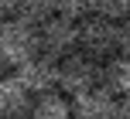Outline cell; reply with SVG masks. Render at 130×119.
Segmentation results:
<instances>
[{"label": "cell", "instance_id": "11", "mask_svg": "<svg viewBox=\"0 0 130 119\" xmlns=\"http://www.w3.org/2000/svg\"><path fill=\"white\" fill-rule=\"evenodd\" d=\"M55 4H58L62 17H72V20H86L89 14H96V0H55Z\"/></svg>", "mask_w": 130, "mask_h": 119}, {"label": "cell", "instance_id": "6", "mask_svg": "<svg viewBox=\"0 0 130 119\" xmlns=\"http://www.w3.org/2000/svg\"><path fill=\"white\" fill-rule=\"evenodd\" d=\"M117 102L120 95H113L106 85H96L82 95H72V112L75 119H117Z\"/></svg>", "mask_w": 130, "mask_h": 119}, {"label": "cell", "instance_id": "4", "mask_svg": "<svg viewBox=\"0 0 130 119\" xmlns=\"http://www.w3.org/2000/svg\"><path fill=\"white\" fill-rule=\"evenodd\" d=\"M38 34H41V51L58 61L65 54L79 51V20H72V17L52 14L45 24H38Z\"/></svg>", "mask_w": 130, "mask_h": 119}, {"label": "cell", "instance_id": "10", "mask_svg": "<svg viewBox=\"0 0 130 119\" xmlns=\"http://www.w3.org/2000/svg\"><path fill=\"white\" fill-rule=\"evenodd\" d=\"M52 14H58V4L55 0H17V14L14 17H24L31 24H45Z\"/></svg>", "mask_w": 130, "mask_h": 119}, {"label": "cell", "instance_id": "1", "mask_svg": "<svg viewBox=\"0 0 130 119\" xmlns=\"http://www.w3.org/2000/svg\"><path fill=\"white\" fill-rule=\"evenodd\" d=\"M41 51V34H38V24L24 17H7L0 24V54L10 68H17L21 61L34 58Z\"/></svg>", "mask_w": 130, "mask_h": 119}, {"label": "cell", "instance_id": "15", "mask_svg": "<svg viewBox=\"0 0 130 119\" xmlns=\"http://www.w3.org/2000/svg\"><path fill=\"white\" fill-rule=\"evenodd\" d=\"M117 119H130V95H120V102H117Z\"/></svg>", "mask_w": 130, "mask_h": 119}, {"label": "cell", "instance_id": "12", "mask_svg": "<svg viewBox=\"0 0 130 119\" xmlns=\"http://www.w3.org/2000/svg\"><path fill=\"white\" fill-rule=\"evenodd\" d=\"M96 14L113 20H127L130 17V0H96Z\"/></svg>", "mask_w": 130, "mask_h": 119}, {"label": "cell", "instance_id": "7", "mask_svg": "<svg viewBox=\"0 0 130 119\" xmlns=\"http://www.w3.org/2000/svg\"><path fill=\"white\" fill-rule=\"evenodd\" d=\"M31 106H34V92L17 75H4L0 78V119H27Z\"/></svg>", "mask_w": 130, "mask_h": 119}, {"label": "cell", "instance_id": "2", "mask_svg": "<svg viewBox=\"0 0 130 119\" xmlns=\"http://www.w3.org/2000/svg\"><path fill=\"white\" fill-rule=\"evenodd\" d=\"M79 51L92 54L99 61L117 54L120 51V20L103 17V14H89L86 20H79Z\"/></svg>", "mask_w": 130, "mask_h": 119}, {"label": "cell", "instance_id": "9", "mask_svg": "<svg viewBox=\"0 0 130 119\" xmlns=\"http://www.w3.org/2000/svg\"><path fill=\"white\" fill-rule=\"evenodd\" d=\"M103 85L113 95H130V58L127 54H110L103 61Z\"/></svg>", "mask_w": 130, "mask_h": 119}, {"label": "cell", "instance_id": "13", "mask_svg": "<svg viewBox=\"0 0 130 119\" xmlns=\"http://www.w3.org/2000/svg\"><path fill=\"white\" fill-rule=\"evenodd\" d=\"M120 54H127V58H130V17L120 20Z\"/></svg>", "mask_w": 130, "mask_h": 119}, {"label": "cell", "instance_id": "14", "mask_svg": "<svg viewBox=\"0 0 130 119\" xmlns=\"http://www.w3.org/2000/svg\"><path fill=\"white\" fill-rule=\"evenodd\" d=\"M14 14H17V0H0V24L7 17H14Z\"/></svg>", "mask_w": 130, "mask_h": 119}, {"label": "cell", "instance_id": "16", "mask_svg": "<svg viewBox=\"0 0 130 119\" xmlns=\"http://www.w3.org/2000/svg\"><path fill=\"white\" fill-rule=\"evenodd\" d=\"M4 65H7V61H4V54H0V68H4Z\"/></svg>", "mask_w": 130, "mask_h": 119}, {"label": "cell", "instance_id": "8", "mask_svg": "<svg viewBox=\"0 0 130 119\" xmlns=\"http://www.w3.org/2000/svg\"><path fill=\"white\" fill-rule=\"evenodd\" d=\"M27 119H75V112H72V95H65L62 88L34 95V106L27 112Z\"/></svg>", "mask_w": 130, "mask_h": 119}, {"label": "cell", "instance_id": "5", "mask_svg": "<svg viewBox=\"0 0 130 119\" xmlns=\"http://www.w3.org/2000/svg\"><path fill=\"white\" fill-rule=\"evenodd\" d=\"M14 75H17L34 95L55 92V88H58V78H62V61L52 58V54H45V51H38L34 58L21 61V65L14 68Z\"/></svg>", "mask_w": 130, "mask_h": 119}, {"label": "cell", "instance_id": "3", "mask_svg": "<svg viewBox=\"0 0 130 119\" xmlns=\"http://www.w3.org/2000/svg\"><path fill=\"white\" fill-rule=\"evenodd\" d=\"M103 85V61L92 58L86 51H72L62 58V78H58V88L65 95H82L89 88Z\"/></svg>", "mask_w": 130, "mask_h": 119}]
</instances>
